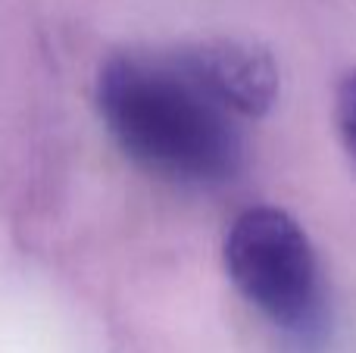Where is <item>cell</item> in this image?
Segmentation results:
<instances>
[{"instance_id": "cell-3", "label": "cell", "mask_w": 356, "mask_h": 353, "mask_svg": "<svg viewBox=\"0 0 356 353\" xmlns=\"http://www.w3.org/2000/svg\"><path fill=\"white\" fill-rule=\"evenodd\" d=\"M178 56L234 119H257L275 104L278 69L263 50L219 41L178 50Z\"/></svg>"}, {"instance_id": "cell-4", "label": "cell", "mask_w": 356, "mask_h": 353, "mask_svg": "<svg viewBox=\"0 0 356 353\" xmlns=\"http://www.w3.org/2000/svg\"><path fill=\"white\" fill-rule=\"evenodd\" d=\"M334 119H338L341 144L347 150L353 172H356V72H350L338 85V100H334Z\"/></svg>"}, {"instance_id": "cell-1", "label": "cell", "mask_w": 356, "mask_h": 353, "mask_svg": "<svg viewBox=\"0 0 356 353\" xmlns=\"http://www.w3.org/2000/svg\"><path fill=\"white\" fill-rule=\"evenodd\" d=\"M97 106L125 156L160 179L213 188L241 169L238 119L178 54L113 56L100 69Z\"/></svg>"}, {"instance_id": "cell-2", "label": "cell", "mask_w": 356, "mask_h": 353, "mask_svg": "<svg viewBox=\"0 0 356 353\" xmlns=\"http://www.w3.org/2000/svg\"><path fill=\"white\" fill-rule=\"evenodd\" d=\"M225 269L241 294L282 331L309 338L322 325V285L300 225L275 206H253L232 222Z\"/></svg>"}]
</instances>
